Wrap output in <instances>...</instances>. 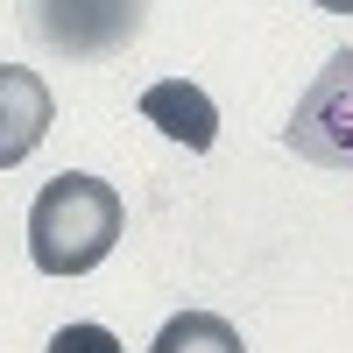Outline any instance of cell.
I'll return each mask as SVG.
<instances>
[{"instance_id":"obj_1","label":"cell","mask_w":353,"mask_h":353,"mask_svg":"<svg viewBox=\"0 0 353 353\" xmlns=\"http://www.w3.org/2000/svg\"><path fill=\"white\" fill-rule=\"evenodd\" d=\"M121 191L106 184V176H85V170H64L50 176L28 205V254H36L43 276H85L99 269L121 241Z\"/></svg>"},{"instance_id":"obj_2","label":"cell","mask_w":353,"mask_h":353,"mask_svg":"<svg viewBox=\"0 0 353 353\" xmlns=\"http://www.w3.org/2000/svg\"><path fill=\"white\" fill-rule=\"evenodd\" d=\"M283 141L318 170H353V50H339L325 71L304 85Z\"/></svg>"},{"instance_id":"obj_3","label":"cell","mask_w":353,"mask_h":353,"mask_svg":"<svg viewBox=\"0 0 353 353\" xmlns=\"http://www.w3.org/2000/svg\"><path fill=\"white\" fill-rule=\"evenodd\" d=\"M149 0H28V28L64 57H106L141 36Z\"/></svg>"},{"instance_id":"obj_4","label":"cell","mask_w":353,"mask_h":353,"mask_svg":"<svg viewBox=\"0 0 353 353\" xmlns=\"http://www.w3.org/2000/svg\"><path fill=\"white\" fill-rule=\"evenodd\" d=\"M50 121H57L50 85L28 64H0V170H14L21 156H36L43 134H50Z\"/></svg>"},{"instance_id":"obj_5","label":"cell","mask_w":353,"mask_h":353,"mask_svg":"<svg viewBox=\"0 0 353 353\" xmlns=\"http://www.w3.org/2000/svg\"><path fill=\"white\" fill-rule=\"evenodd\" d=\"M141 121H156L170 141H184V149H212L219 141V106L205 99L191 78H156L149 92H141Z\"/></svg>"},{"instance_id":"obj_6","label":"cell","mask_w":353,"mask_h":353,"mask_svg":"<svg viewBox=\"0 0 353 353\" xmlns=\"http://www.w3.org/2000/svg\"><path fill=\"white\" fill-rule=\"evenodd\" d=\"M149 353H248V346H241V332H233L226 318H212V311H176L170 325L156 332Z\"/></svg>"},{"instance_id":"obj_7","label":"cell","mask_w":353,"mask_h":353,"mask_svg":"<svg viewBox=\"0 0 353 353\" xmlns=\"http://www.w3.org/2000/svg\"><path fill=\"white\" fill-rule=\"evenodd\" d=\"M50 353H121V339L106 325H64V332H50Z\"/></svg>"},{"instance_id":"obj_8","label":"cell","mask_w":353,"mask_h":353,"mask_svg":"<svg viewBox=\"0 0 353 353\" xmlns=\"http://www.w3.org/2000/svg\"><path fill=\"white\" fill-rule=\"evenodd\" d=\"M311 8H325V14H353V0H311Z\"/></svg>"}]
</instances>
